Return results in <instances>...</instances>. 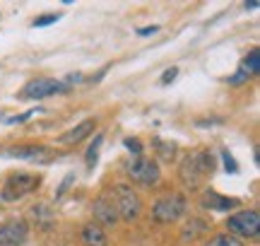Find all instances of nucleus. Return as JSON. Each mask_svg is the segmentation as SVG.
Masks as SVG:
<instances>
[{"instance_id":"1","label":"nucleus","mask_w":260,"mask_h":246,"mask_svg":"<svg viewBox=\"0 0 260 246\" xmlns=\"http://www.w3.org/2000/svg\"><path fill=\"white\" fill-rule=\"evenodd\" d=\"M212 171H214V157L207 150H198V152H190L186 160L181 162L178 179H181V183L188 191H198L207 183V179L212 176Z\"/></svg>"},{"instance_id":"2","label":"nucleus","mask_w":260,"mask_h":246,"mask_svg":"<svg viewBox=\"0 0 260 246\" xmlns=\"http://www.w3.org/2000/svg\"><path fill=\"white\" fill-rule=\"evenodd\" d=\"M186 210H188V200L181 193H169V196L159 198L152 205V218L157 220V222H161V225H171L178 218H183Z\"/></svg>"},{"instance_id":"3","label":"nucleus","mask_w":260,"mask_h":246,"mask_svg":"<svg viewBox=\"0 0 260 246\" xmlns=\"http://www.w3.org/2000/svg\"><path fill=\"white\" fill-rule=\"evenodd\" d=\"M37 186H39L37 174H24V171H19V174H12V176L3 183L0 196H3V200H8V203H15V200H22L24 196H29Z\"/></svg>"},{"instance_id":"4","label":"nucleus","mask_w":260,"mask_h":246,"mask_svg":"<svg viewBox=\"0 0 260 246\" xmlns=\"http://www.w3.org/2000/svg\"><path fill=\"white\" fill-rule=\"evenodd\" d=\"M113 193H116V200H113V203H116V210H118V218H123L125 222H133V220L142 212V200H140V196L130 189V186H125V183H118V186L113 189Z\"/></svg>"},{"instance_id":"5","label":"nucleus","mask_w":260,"mask_h":246,"mask_svg":"<svg viewBox=\"0 0 260 246\" xmlns=\"http://www.w3.org/2000/svg\"><path fill=\"white\" fill-rule=\"evenodd\" d=\"M229 227V234L232 237H258V229H260V212L258 210H241L229 218L226 222Z\"/></svg>"},{"instance_id":"6","label":"nucleus","mask_w":260,"mask_h":246,"mask_svg":"<svg viewBox=\"0 0 260 246\" xmlns=\"http://www.w3.org/2000/svg\"><path fill=\"white\" fill-rule=\"evenodd\" d=\"M65 89H68V85L60 82V80H53V77H37V80H31V82L24 85L22 97H24V99H46V97H51V95H60Z\"/></svg>"},{"instance_id":"7","label":"nucleus","mask_w":260,"mask_h":246,"mask_svg":"<svg viewBox=\"0 0 260 246\" xmlns=\"http://www.w3.org/2000/svg\"><path fill=\"white\" fill-rule=\"evenodd\" d=\"M125 171H128V176L135 181V183H142V186H152V183H157L159 176H161L157 162L147 160V157H140V160H135L133 164H128Z\"/></svg>"},{"instance_id":"8","label":"nucleus","mask_w":260,"mask_h":246,"mask_svg":"<svg viewBox=\"0 0 260 246\" xmlns=\"http://www.w3.org/2000/svg\"><path fill=\"white\" fill-rule=\"evenodd\" d=\"M29 227L24 220H10L0 225V246H24Z\"/></svg>"},{"instance_id":"9","label":"nucleus","mask_w":260,"mask_h":246,"mask_svg":"<svg viewBox=\"0 0 260 246\" xmlns=\"http://www.w3.org/2000/svg\"><path fill=\"white\" fill-rule=\"evenodd\" d=\"M3 155L8 157H17V160H27V162H37V164H46L53 160V152L44 147V145H19V147H10Z\"/></svg>"},{"instance_id":"10","label":"nucleus","mask_w":260,"mask_h":246,"mask_svg":"<svg viewBox=\"0 0 260 246\" xmlns=\"http://www.w3.org/2000/svg\"><path fill=\"white\" fill-rule=\"evenodd\" d=\"M92 212H94V218L99 220L102 225H106V227H111V225L118 222V210H116V203H113V198H109V196H99V198L94 200Z\"/></svg>"},{"instance_id":"11","label":"nucleus","mask_w":260,"mask_h":246,"mask_svg":"<svg viewBox=\"0 0 260 246\" xmlns=\"http://www.w3.org/2000/svg\"><path fill=\"white\" fill-rule=\"evenodd\" d=\"M239 205L236 198H226V196H219L217 191H205L203 198H200V208L205 210H217V212H224V210H232Z\"/></svg>"},{"instance_id":"12","label":"nucleus","mask_w":260,"mask_h":246,"mask_svg":"<svg viewBox=\"0 0 260 246\" xmlns=\"http://www.w3.org/2000/svg\"><path fill=\"white\" fill-rule=\"evenodd\" d=\"M94 126H96V123H94L92 118H87V121L77 123L75 128H70L68 133H63V135L58 138V142H60V145H77V142L84 140V138L94 131Z\"/></svg>"},{"instance_id":"13","label":"nucleus","mask_w":260,"mask_h":246,"mask_svg":"<svg viewBox=\"0 0 260 246\" xmlns=\"http://www.w3.org/2000/svg\"><path fill=\"white\" fill-rule=\"evenodd\" d=\"M82 244L84 246H109V239H106V232H104L99 225H84L82 227Z\"/></svg>"},{"instance_id":"14","label":"nucleus","mask_w":260,"mask_h":246,"mask_svg":"<svg viewBox=\"0 0 260 246\" xmlns=\"http://www.w3.org/2000/svg\"><path fill=\"white\" fill-rule=\"evenodd\" d=\"M239 70H243L246 75L251 77V75H258V70H260V51H251L248 56L243 58V63Z\"/></svg>"},{"instance_id":"15","label":"nucleus","mask_w":260,"mask_h":246,"mask_svg":"<svg viewBox=\"0 0 260 246\" xmlns=\"http://www.w3.org/2000/svg\"><path fill=\"white\" fill-rule=\"evenodd\" d=\"M210 227V225H207V222H205V220H200V218H193L190 220V222H188V227L183 229V241H188V239H190V241H193L195 237H198V234H203L205 229Z\"/></svg>"},{"instance_id":"16","label":"nucleus","mask_w":260,"mask_h":246,"mask_svg":"<svg viewBox=\"0 0 260 246\" xmlns=\"http://www.w3.org/2000/svg\"><path fill=\"white\" fill-rule=\"evenodd\" d=\"M205 246H241V239L232 237V234H217V237H212Z\"/></svg>"},{"instance_id":"17","label":"nucleus","mask_w":260,"mask_h":246,"mask_svg":"<svg viewBox=\"0 0 260 246\" xmlns=\"http://www.w3.org/2000/svg\"><path fill=\"white\" fill-rule=\"evenodd\" d=\"M154 145L159 147V155H161V160H164V162H171V160H174V155H176V145H174V142L154 140Z\"/></svg>"},{"instance_id":"18","label":"nucleus","mask_w":260,"mask_h":246,"mask_svg":"<svg viewBox=\"0 0 260 246\" xmlns=\"http://www.w3.org/2000/svg\"><path fill=\"white\" fill-rule=\"evenodd\" d=\"M37 111H41V109H31V111H27V114H22V116H3L0 121L8 123V126H12V123H24L27 118H31V116L37 114Z\"/></svg>"},{"instance_id":"19","label":"nucleus","mask_w":260,"mask_h":246,"mask_svg":"<svg viewBox=\"0 0 260 246\" xmlns=\"http://www.w3.org/2000/svg\"><path fill=\"white\" fill-rule=\"evenodd\" d=\"M102 135H96V138H94V142L92 145H89V152H87V162H89V167H92V164H96V155H99V145H102Z\"/></svg>"},{"instance_id":"20","label":"nucleus","mask_w":260,"mask_h":246,"mask_svg":"<svg viewBox=\"0 0 260 246\" xmlns=\"http://www.w3.org/2000/svg\"><path fill=\"white\" fill-rule=\"evenodd\" d=\"M58 19H60L58 12H48V15H44V17H37L31 24H34V27H48V24H53V22H58Z\"/></svg>"},{"instance_id":"21","label":"nucleus","mask_w":260,"mask_h":246,"mask_svg":"<svg viewBox=\"0 0 260 246\" xmlns=\"http://www.w3.org/2000/svg\"><path fill=\"white\" fill-rule=\"evenodd\" d=\"M222 160H224V167H226V171H232V174H236V171H239V164H236V160H234L232 155H229V150H222Z\"/></svg>"},{"instance_id":"22","label":"nucleus","mask_w":260,"mask_h":246,"mask_svg":"<svg viewBox=\"0 0 260 246\" xmlns=\"http://www.w3.org/2000/svg\"><path fill=\"white\" fill-rule=\"evenodd\" d=\"M123 145H125L133 155H140V152H142V145H140L138 138H125V142H123Z\"/></svg>"},{"instance_id":"23","label":"nucleus","mask_w":260,"mask_h":246,"mask_svg":"<svg viewBox=\"0 0 260 246\" xmlns=\"http://www.w3.org/2000/svg\"><path fill=\"white\" fill-rule=\"evenodd\" d=\"M178 75V68H169V70H164V75H161V85H169V82H174Z\"/></svg>"},{"instance_id":"24","label":"nucleus","mask_w":260,"mask_h":246,"mask_svg":"<svg viewBox=\"0 0 260 246\" xmlns=\"http://www.w3.org/2000/svg\"><path fill=\"white\" fill-rule=\"evenodd\" d=\"M157 32H159L157 24H152V27H142V29H138V34H140V37H152V34H157Z\"/></svg>"},{"instance_id":"25","label":"nucleus","mask_w":260,"mask_h":246,"mask_svg":"<svg viewBox=\"0 0 260 246\" xmlns=\"http://www.w3.org/2000/svg\"><path fill=\"white\" fill-rule=\"evenodd\" d=\"M258 8V0H251V3H246V10H255Z\"/></svg>"}]
</instances>
